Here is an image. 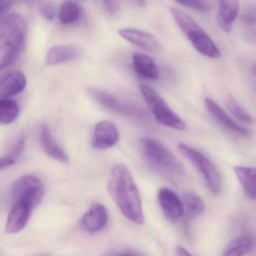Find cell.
Masks as SVG:
<instances>
[{"label": "cell", "mask_w": 256, "mask_h": 256, "mask_svg": "<svg viewBox=\"0 0 256 256\" xmlns=\"http://www.w3.org/2000/svg\"><path fill=\"white\" fill-rule=\"evenodd\" d=\"M40 139L43 150L48 156L60 162H68V155L54 138L52 132L47 126H42L40 131Z\"/></svg>", "instance_id": "obj_16"}, {"label": "cell", "mask_w": 256, "mask_h": 256, "mask_svg": "<svg viewBox=\"0 0 256 256\" xmlns=\"http://www.w3.org/2000/svg\"><path fill=\"white\" fill-rule=\"evenodd\" d=\"M226 104L230 113L236 119L247 124H251L254 122L252 116L232 96H228L227 97Z\"/></svg>", "instance_id": "obj_26"}, {"label": "cell", "mask_w": 256, "mask_h": 256, "mask_svg": "<svg viewBox=\"0 0 256 256\" xmlns=\"http://www.w3.org/2000/svg\"><path fill=\"white\" fill-rule=\"evenodd\" d=\"M26 76L22 71L8 73L2 79L0 84L1 100L20 94L26 88Z\"/></svg>", "instance_id": "obj_18"}, {"label": "cell", "mask_w": 256, "mask_h": 256, "mask_svg": "<svg viewBox=\"0 0 256 256\" xmlns=\"http://www.w3.org/2000/svg\"><path fill=\"white\" fill-rule=\"evenodd\" d=\"M46 188L40 178L26 174L16 180L10 187L8 194L10 206L16 203L25 204L35 209L42 200Z\"/></svg>", "instance_id": "obj_5"}, {"label": "cell", "mask_w": 256, "mask_h": 256, "mask_svg": "<svg viewBox=\"0 0 256 256\" xmlns=\"http://www.w3.org/2000/svg\"><path fill=\"white\" fill-rule=\"evenodd\" d=\"M118 256H139L137 253L134 252L128 251L124 252L121 253V254H118Z\"/></svg>", "instance_id": "obj_32"}, {"label": "cell", "mask_w": 256, "mask_h": 256, "mask_svg": "<svg viewBox=\"0 0 256 256\" xmlns=\"http://www.w3.org/2000/svg\"><path fill=\"white\" fill-rule=\"evenodd\" d=\"M158 200L164 216L170 221H178L184 215L182 200L170 188H160L158 192Z\"/></svg>", "instance_id": "obj_11"}, {"label": "cell", "mask_w": 256, "mask_h": 256, "mask_svg": "<svg viewBox=\"0 0 256 256\" xmlns=\"http://www.w3.org/2000/svg\"><path fill=\"white\" fill-rule=\"evenodd\" d=\"M102 4L104 5L106 11H107L109 14H116V13L118 12V10H119L118 2H112V1H104V2H102Z\"/></svg>", "instance_id": "obj_29"}, {"label": "cell", "mask_w": 256, "mask_h": 256, "mask_svg": "<svg viewBox=\"0 0 256 256\" xmlns=\"http://www.w3.org/2000/svg\"><path fill=\"white\" fill-rule=\"evenodd\" d=\"M238 12L239 2L238 1H220L218 2L217 24L224 32H232Z\"/></svg>", "instance_id": "obj_17"}, {"label": "cell", "mask_w": 256, "mask_h": 256, "mask_svg": "<svg viewBox=\"0 0 256 256\" xmlns=\"http://www.w3.org/2000/svg\"><path fill=\"white\" fill-rule=\"evenodd\" d=\"M140 91L151 113L161 125L174 130L184 131L186 128L185 122L175 113L164 98L151 86L140 85Z\"/></svg>", "instance_id": "obj_6"}, {"label": "cell", "mask_w": 256, "mask_h": 256, "mask_svg": "<svg viewBox=\"0 0 256 256\" xmlns=\"http://www.w3.org/2000/svg\"><path fill=\"white\" fill-rule=\"evenodd\" d=\"M204 104L211 116L226 130L242 137H248L250 136L248 130L234 120L216 102L210 98H205Z\"/></svg>", "instance_id": "obj_12"}, {"label": "cell", "mask_w": 256, "mask_h": 256, "mask_svg": "<svg viewBox=\"0 0 256 256\" xmlns=\"http://www.w3.org/2000/svg\"><path fill=\"white\" fill-rule=\"evenodd\" d=\"M82 54L80 48L74 44L55 46L48 52L46 64L49 66L67 64L78 59Z\"/></svg>", "instance_id": "obj_15"}, {"label": "cell", "mask_w": 256, "mask_h": 256, "mask_svg": "<svg viewBox=\"0 0 256 256\" xmlns=\"http://www.w3.org/2000/svg\"><path fill=\"white\" fill-rule=\"evenodd\" d=\"M20 108L16 101L10 98H2L0 101V122L8 125L14 122L19 115Z\"/></svg>", "instance_id": "obj_24"}, {"label": "cell", "mask_w": 256, "mask_h": 256, "mask_svg": "<svg viewBox=\"0 0 256 256\" xmlns=\"http://www.w3.org/2000/svg\"><path fill=\"white\" fill-rule=\"evenodd\" d=\"M132 66L136 74L140 77L151 80L158 78V67L150 56L143 54H134Z\"/></svg>", "instance_id": "obj_19"}, {"label": "cell", "mask_w": 256, "mask_h": 256, "mask_svg": "<svg viewBox=\"0 0 256 256\" xmlns=\"http://www.w3.org/2000/svg\"><path fill=\"white\" fill-rule=\"evenodd\" d=\"M34 210V208L25 204H12L6 224L7 233L14 234L22 232L29 222Z\"/></svg>", "instance_id": "obj_13"}, {"label": "cell", "mask_w": 256, "mask_h": 256, "mask_svg": "<svg viewBox=\"0 0 256 256\" xmlns=\"http://www.w3.org/2000/svg\"><path fill=\"white\" fill-rule=\"evenodd\" d=\"M26 24L19 14H10L2 18L0 26V66L4 68L16 60L24 46Z\"/></svg>", "instance_id": "obj_2"}, {"label": "cell", "mask_w": 256, "mask_h": 256, "mask_svg": "<svg viewBox=\"0 0 256 256\" xmlns=\"http://www.w3.org/2000/svg\"><path fill=\"white\" fill-rule=\"evenodd\" d=\"M120 138L119 130L113 122L102 120L96 125L92 145L96 150H106L114 146Z\"/></svg>", "instance_id": "obj_9"}, {"label": "cell", "mask_w": 256, "mask_h": 256, "mask_svg": "<svg viewBox=\"0 0 256 256\" xmlns=\"http://www.w3.org/2000/svg\"><path fill=\"white\" fill-rule=\"evenodd\" d=\"M40 12L42 16L48 20H53L56 13L58 14L56 4L52 2H42L40 6Z\"/></svg>", "instance_id": "obj_27"}, {"label": "cell", "mask_w": 256, "mask_h": 256, "mask_svg": "<svg viewBox=\"0 0 256 256\" xmlns=\"http://www.w3.org/2000/svg\"><path fill=\"white\" fill-rule=\"evenodd\" d=\"M89 92L98 104L112 113L136 121H146L148 119V113L138 106L126 102L100 90L90 89Z\"/></svg>", "instance_id": "obj_8"}, {"label": "cell", "mask_w": 256, "mask_h": 256, "mask_svg": "<svg viewBox=\"0 0 256 256\" xmlns=\"http://www.w3.org/2000/svg\"><path fill=\"white\" fill-rule=\"evenodd\" d=\"M82 14V8L74 1H64L58 10V19L62 25L76 23Z\"/></svg>", "instance_id": "obj_21"}, {"label": "cell", "mask_w": 256, "mask_h": 256, "mask_svg": "<svg viewBox=\"0 0 256 256\" xmlns=\"http://www.w3.org/2000/svg\"><path fill=\"white\" fill-rule=\"evenodd\" d=\"M25 144H26L25 136L24 134H20L17 140L12 145L8 154L1 158L0 167L2 170L11 167L17 162L18 160L23 155L24 152Z\"/></svg>", "instance_id": "obj_22"}, {"label": "cell", "mask_w": 256, "mask_h": 256, "mask_svg": "<svg viewBox=\"0 0 256 256\" xmlns=\"http://www.w3.org/2000/svg\"><path fill=\"white\" fill-rule=\"evenodd\" d=\"M108 222V212L106 206L101 204L95 203L84 214L82 226L85 230L94 234L101 232Z\"/></svg>", "instance_id": "obj_14"}, {"label": "cell", "mask_w": 256, "mask_h": 256, "mask_svg": "<svg viewBox=\"0 0 256 256\" xmlns=\"http://www.w3.org/2000/svg\"><path fill=\"white\" fill-rule=\"evenodd\" d=\"M244 193L252 199H256V168L238 166L233 168Z\"/></svg>", "instance_id": "obj_20"}, {"label": "cell", "mask_w": 256, "mask_h": 256, "mask_svg": "<svg viewBox=\"0 0 256 256\" xmlns=\"http://www.w3.org/2000/svg\"><path fill=\"white\" fill-rule=\"evenodd\" d=\"M252 70H253V72H254V74H256V64H254V65L253 66Z\"/></svg>", "instance_id": "obj_33"}, {"label": "cell", "mask_w": 256, "mask_h": 256, "mask_svg": "<svg viewBox=\"0 0 256 256\" xmlns=\"http://www.w3.org/2000/svg\"><path fill=\"white\" fill-rule=\"evenodd\" d=\"M170 12L180 29L198 53L211 59H217L221 56V52L214 40L191 16L178 8H170Z\"/></svg>", "instance_id": "obj_4"}, {"label": "cell", "mask_w": 256, "mask_h": 256, "mask_svg": "<svg viewBox=\"0 0 256 256\" xmlns=\"http://www.w3.org/2000/svg\"><path fill=\"white\" fill-rule=\"evenodd\" d=\"M176 256H192L184 246H178L176 248Z\"/></svg>", "instance_id": "obj_30"}, {"label": "cell", "mask_w": 256, "mask_h": 256, "mask_svg": "<svg viewBox=\"0 0 256 256\" xmlns=\"http://www.w3.org/2000/svg\"><path fill=\"white\" fill-rule=\"evenodd\" d=\"M10 8V2H4V4H2V7H1V14H2V17H4V14L8 11Z\"/></svg>", "instance_id": "obj_31"}, {"label": "cell", "mask_w": 256, "mask_h": 256, "mask_svg": "<svg viewBox=\"0 0 256 256\" xmlns=\"http://www.w3.org/2000/svg\"><path fill=\"white\" fill-rule=\"evenodd\" d=\"M108 191L126 218L136 224H143L144 216L142 199L126 166L119 164L112 168L108 182Z\"/></svg>", "instance_id": "obj_1"}, {"label": "cell", "mask_w": 256, "mask_h": 256, "mask_svg": "<svg viewBox=\"0 0 256 256\" xmlns=\"http://www.w3.org/2000/svg\"><path fill=\"white\" fill-rule=\"evenodd\" d=\"M140 145L145 161L151 168L166 176L184 174L185 170L182 163L164 144L155 139L144 138Z\"/></svg>", "instance_id": "obj_3"}, {"label": "cell", "mask_w": 256, "mask_h": 256, "mask_svg": "<svg viewBox=\"0 0 256 256\" xmlns=\"http://www.w3.org/2000/svg\"><path fill=\"white\" fill-rule=\"evenodd\" d=\"M178 149L180 154L202 175L208 190L212 194H220L222 190L221 176L212 161L200 151L186 144L180 143Z\"/></svg>", "instance_id": "obj_7"}, {"label": "cell", "mask_w": 256, "mask_h": 256, "mask_svg": "<svg viewBox=\"0 0 256 256\" xmlns=\"http://www.w3.org/2000/svg\"><path fill=\"white\" fill-rule=\"evenodd\" d=\"M184 211L190 218H197L204 212L205 205L203 200L193 192H187L182 198Z\"/></svg>", "instance_id": "obj_23"}, {"label": "cell", "mask_w": 256, "mask_h": 256, "mask_svg": "<svg viewBox=\"0 0 256 256\" xmlns=\"http://www.w3.org/2000/svg\"><path fill=\"white\" fill-rule=\"evenodd\" d=\"M118 34L128 42L148 52L157 53L161 49V44L158 40L146 31L134 28H122L118 30Z\"/></svg>", "instance_id": "obj_10"}, {"label": "cell", "mask_w": 256, "mask_h": 256, "mask_svg": "<svg viewBox=\"0 0 256 256\" xmlns=\"http://www.w3.org/2000/svg\"><path fill=\"white\" fill-rule=\"evenodd\" d=\"M252 246V241L248 238H240L232 241L226 247L223 256H244Z\"/></svg>", "instance_id": "obj_25"}, {"label": "cell", "mask_w": 256, "mask_h": 256, "mask_svg": "<svg viewBox=\"0 0 256 256\" xmlns=\"http://www.w3.org/2000/svg\"><path fill=\"white\" fill-rule=\"evenodd\" d=\"M178 4L198 12H209L211 6L205 1H179Z\"/></svg>", "instance_id": "obj_28"}]
</instances>
